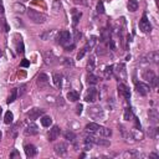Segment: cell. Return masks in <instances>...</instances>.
<instances>
[{
	"label": "cell",
	"mask_w": 159,
	"mask_h": 159,
	"mask_svg": "<svg viewBox=\"0 0 159 159\" xmlns=\"http://www.w3.org/2000/svg\"><path fill=\"white\" fill-rule=\"evenodd\" d=\"M149 117L152 118V121L153 122H157V119H158V113H157V111L156 109H152L149 112Z\"/></svg>",
	"instance_id": "obj_27"
},
{
	"label": "cell",
	"mask_w": 159,
	"mask_h": 159,
	"mask_svg": "<svg viewBox=\"0 0 159 159\" xmlns=\"http://www.w3.org/2000/svg\"><path fill=\"white\" fill-rule=\"evenodd\" d=\"M97 13L98 14H103V13H105V6H103V3L102 1H98L97 3Z\"/></svg>",
	"instance_id": "obj_28"
},
{
	"label": "cell",
	"mask_w": 159,
	"mask_h": 159,
	"mask_svg": "<svg viewBox=\"0 0 159 159\" xmlns=\"http://www.w3.org/2000/svg\"><path fill=\"white\" fill-rule=\"evenodd\" d=\"M139 29H141L143 33H150V30H152V26H150L149 20H148V18H147L145 14L143 15L141 21H139Z\"/></svg>",
	"instance_id": "obj_4"
},
{
	"label": "cell",
	"mask_w": 159,
	"mask_h": 159,
	"mask_svg": "<svg viewBox=\"0 0 159 159\" xmlns=\"http://www.w3.org/2000/svg\"><path fill=\"white\" fill-rule=\"evenodd\" d=\"M42 114H43V109L33 108L27 112V117H29V119H31V121H35V119H37L40 116H42Z\"/></svg>",
	"instance_id": "obj_7"
},
{
	"label": "cell",
	"mask_w": 159,
	"mask_h": 159,
	"mask_svg": "<svg viewBox=\"0 0 159 159\" xmlns=\"http://www.w3.org/2000/svg\"><path fill=\"white\" fill-rule=\"evenodd\" d=\"M18 52L19 54L24 52V42L22 41H20V43H18Z\"/></svg>",
	"instance_id": "obj_34"
},
{
	"label": "cell",
	"mask_w": 159,
	"mask_h": 159,
	"mask_svg": "<svg viewBox=\"0 0 159 159\" xmlns=\"http://www.w3.org/2000/svg\"><path fill=\"white\" fill-rule=\"evenodd\" d=\"M24 150H25L26 157H29V158H33V157H35L37 154V149H36V147H35L34 144H27V145H25Z\"/></svg>",
	"instance_id": "obj_9"
},
{
	"label": "cell",
	"mask_w": 159,
	"mask_h": 159,
	"mask_svg": "<svg viewBox=\"0 0 159 159\" xmlns=\"http://www.w3.org/2000/svg\"><path fill=\"white\" fill-rule=\"evenodd\" d=\"M99 124H97V123H88V124L86 126V132L88 133H97L98 129H99Z\"/></svg>",
	"instance_id": "obj_14"
},
{
	"label": "cell",
	"mask_w": 159,
	"mask_h": 159,
	"mask_svg": "<svg viewBox=\"0 0 159 159\" xmlns=\"http://www.w3.org/2000/svg\"><path fill=\"white\" fill-rule=\"evenodd\" d=\"M55 152H56L57 156H65L67 153V145L65 143H58V144L55 145Z\"/></svg>",
	"instance_id": "obj_12"
},
{
	"label": "cell",
	"mask_w": 159,
	"mask_h": 159,
	"mask_svg": "<svg viewBox=\"0 0 159 159\" xmlns=\"http://www.w3.org/2000/svg\"><path fill=\"white\" fill-rule=\"evenodd\" d=\"M87 82H88V85H97L98 77L94 76V75H92V73H90L88 76H87Z\"/></svg>",
	"instance_id": "obj_22"
},
{
	"label": "cell",
	"mask_w": 159,
	"mask_h": 159,
	"mask_svg": "<svg viewBox=\"0 0 159 159\" xmlns=\"http://www.w3.org/2000/svg\"><path fill=\"white\" fill-rule=\"evenodd\" d=\"M27 16L30 18V20H33V21L36 22V24H42V22L46 20L45 15L40 14L39 11L33 10V9H29V10H27Z\"/></svg>",
	"instance_id": "obj_2"
},
{
	"label": "cell",
	"mask_w": 159,
	"mask_h": 159,
	"mask_svg": "<svg viewBox=\"0 0 159 159\" xmlns=\"http://www.w3.org/2000/svg\"><path fill=\"white\" fill-rule=\"evenodd\" d=\"M65 65H67V66H72L73 62L71 61V58H65Z\"/></svg>",
	"instance_id": "obj_38"
},
{
	"label": "cell",
	"mask_w": 159,
	"mask_h": 159,
	"mask_svg": "<svg viewBox=\"0 0 159 159\" xmlns=\"http://www.w3.org/2000/svg\"><path fill=\"white\" fill-rule=\"evenodd\" d=\"M87 52V49L85 47V49H82L81 50V52H78V55H77V60H81L83 56H85V54Z\"/></svg>",
	"instance_id": "obj_33"
},
{
	"label": "cell",
	"mask_w": 159,
	"mask_h": 159,
	"mask_svg": "<svg viewBox=\"0 0 159 159\" xmlns=\"http://www.w3.org/2000/svg\"><path fill=\"white\" fill-rule=\"evenodd\" d=\"M81 16H82L81 13H77V14L73 15V18H72V20H73V26L77 25V22H78V20H80V18H81Z\"/></svg>",
	"instance_id": "obj_30"
},
{
	"label": "cell",
	"mask_w": 159,
	"mask_h": 159,
	"mask_svg": "<svg viewBox=\"0 0 159 159\" xmlns=\"http://www.w3.org/2000/svg\"><path fill=\"white\" fill-rule=\"evenodd\" d=\"M67 99H70L71 102H77L80 99V93L77 91H70V92L67 93Z\"/></svg>",
	"instance_id": "obj_15"
},
{
	"label": "cell",
	"mask_w": 159,
	"mask_h": 159,
	"mask_svg": "<svg viewBox=\"0 0 159 159\" xmlns=\"http://www.w3.org/2000/svg\"><path fill=\"white\" fill-rule=\"evenodd\" d=\"M20 66L21 67H29L30 66V61L29 60H26V58H24L21 62H20Z\"/></svg>",
	"instance_id": "obj_32"
},
{
	"label": "cell",
	"mask_w": 159,
	"mask_h": 159,
	"mask_svg": "<svg viewBox=\"0 0 159 159\" xmlns=\"http://www.w3.org/2000/svg\"><path fill=\"white\" fill-rule=\"evenodd\" d=\"M57 42L60 43L61 46H63L67 51H71L75 47V43L72 41V35L70 34V31H60L57 34Z\"/></svg>",
	"instance_id": "obj_1"
},
{
	"label": "cell",
	"mask_w": 159,
	"mask_h": 159,
	"mask_svg": "<svg viewBox=\"0 0 159 159\" xmlns=\"http://www.w3.org/2000/svg\"><path fill=\"white\" fill-rule=\"evenodd\" d=\"M37 133H39V127L35 124V123H30V124L26 127V129H25L26 136H36Z\"/></svg>",
	"instance_id": "obj_10"
},
{
	"label": "cell",
	"mask_w": 159,
	"mask_h": 159,
	"mask_svg": "<svg viewBox=\"0 0 159 159\" xmlns=\"http://www.w3.org/2000/svg\"><path fill=\"white\" fill-rule=\"evenodd\" d=\"M16 98H18V88H14L13 91H11V94L9 96V98H7V101H6V102L10 105V103H13Z\"/></svg>",
	"instance_id": "obj_23"
},
{
	"label": "cell",
	"mask_w": 159,
	"mask_h": 159,
	"mask_svg": "<svg viewBox=\"0 0 159 159\" xmlns=\"http://www.w3.org/2000/svg\"><path fill=\"white\" fill-rule=\"evenodd\" d=\"M82 109H83V106L82 105H77V107H76V113L77 114H81L82 113Z\"/></svg>",
	"instance_id": "obj_35"
},
{
	"label": "cell",
	"mask_w": 159,
	"mask_h": 159,
	"mask_svg": "<svg viewBox=\"0 0 159 159\" xmlns=\"http://www.w3.org/2000/svg\"><path fill=\"white\" fill-rule=\"evenodd\" d=\"M87 69H88L90 72H92V71H93V69H94V60H93V57L90 58V62H88V66H87Z\"/></svg>",
	"instance_id": "obj_29"
},
{
	"label": "cell",
	"mask_w": 159,
	"mask_h": 159,
	"mask_svg": "<svg viewBox=\"0 0 159 159\" xmlns=\"http://www.w3.org/2000/svg\"><path fill=\"white\" fill-rule=\"evenodd\" d=\"M143 78L145 80V81H148L150 85H152V87H156L157 86V81H158V78L156 76V73L153 72V71H150V70H147L144 73H143Z\"/></svg>",
	"instance_id": "obj_3"
},
{
	"label": "cell",
	"mask_w": 159,
	"mask_h": 159,
	"mask_svg": "<svg viewBox=\"0 0 159 159\" xmlns=\"http://www.w3.org/2000/svg\"><path fill=\"white\" fill-rule=\"evenodd\" d=\"M97 96H98V92H97V90L94 88V87H90V88H88V91H87V94H86V97H85V101H87V102H91V103H93V102H96Z\"/></svg>",
	"instance_id": "obj_5"
},
{
	"label": "cell",
	"mask_w": 159,
	"mask_h": 159,
	"mask_svg": "<svg viewBox=\"0 0 159 159\" xmlns=\"http://www.w3.org/2000/svg\"><path fill=\"white\" fill-rule=\"evenodd\" d=\"M98 134H101L102 137H109L111 134H112V130L108 129V128H106V127H99V129H98Z\"/></svg>",
	"instance_id": "obj_18"
},
{
	"label": "cell",
	"mask_w": 159,
	"mask_h": 159,
	"mask_svg": "<svg viewBox=\"0 0 159 159\" xmlns=\"http://www.w3.org/2000/svg\"><path fill=\"white\" fill-rule=\"evenodd\" d=\"M156 128H149V132H150V137H153V138H156V136H157V134L156 133H154V132H156Z\"/></svg>",
	"instance_id": "obj_37"
},
{
	"label": "cell",
	"mask_w": 159,
	"mask_h": 159,
	"mask_svg": "<svg viewBox=\"0 0 159 159\" xmlns=\"http://www.w3.org/2000/svg\"><path fill=\"white\" fill-rule=\"evenodd\" d=\"M54 83H55V86L57 87V88H61L62 87V75H60V73H55L54 75Z\"/></svg>",
	"instance_id": "obj_16"
},
{
	"label": "cell",
	"mask_w": 159,
	"mask_h": 159,
	"mask_svg": "<svg viewBox=\"0 0 159 159\" xmlns=\"http://www.w3.org/2000/svg\"><path fill=\"white\" fill-rule=\"evenodd\" d=\"M41 124L43 127H50L51 124H52V118H51L50 116H43L41 117Z\"/></svg>",
	"instance_id": "obj_17"
},
{
	"label": "cell",
	"mask_w": 159,
	"mask_h": 159,
	"mask_svg": "<svg viewBox=\"0 0 159 159\" xmlns=\"http://www.w3.org/2000/svg\"><path fill=\"white\" fill-rule=\"evenodd\" d=\"M124 119L126 121H130V119H133V112H132V108H126V111H124Z\"/></svg>",
	"instance_id": "obj_24"
},
{
	"label": "cell",
	"mask_w": 159,
	"mask_h": 159,
	"mask_svg": "<svg viewBox=\"0 0 159 159\" xmlns=\"http://www.w3.org/2000/svg\"><path fill=\"white\" fill-rule=\"evenodd\" d=\"M133 119L136 121V127H137V129H141V123H139L138 118H137V117H133Z\"/></svg>",
	"instance_id": "obj_39"
},
{
	"label": "cell",
	"mask_w": 159,
	"mask_h": 159,
	"mask_svg": "<svg viewBox=\"0 0 159 159\" xmlns=\"http://www.w3.org/2000/svg\"><path fill=\"white\" fill-rule=\"evenodd\" d=\"M37 85L40 87H45L49 85V76L46 73H40L37 77Z\"/></svg>",
	"instance_id": "obj_13"
},
{
	"label": "cell",
	"mask_w": 159,
	"mask_h": 159,
	"mask_svg": "<svg viewBox=\"0 0 159 159\" xmlns=\"http://www.w3.org/2000/svg\"><path fill=\"white\" fill-rule=\"evenodd\" d=\"M15 157H18V158H20V153L18 152V150H14V152H13V153H11V154H10V159H11V158H15Z\"/></svg>",
	"instance_id": "obj_36"
},
{
	"label": "cell",
	"mask_w": 159,
	"mask_h": 159,
	"mask_svg": "<svg viewBox=\"0 0 159 159\" xmlns=\"http://www.w3.org/2000/svg\"><path fill=\"white\" fill-rule=\"evenodd\" d=\"M14 121V114L10 112V111H7L5 113V118H4V122H5V124H10V123H13Z\"/></svg>",
	"instance_id": "obj_21"
},
{
	"label": "cell",
	"mask_w": 159,
	"mask_h": 159,
	"mask_svg": "<svg viewBox=\"0 0 159 159\" xmlns=\"http://www.w3.org/2000/svg\"><path fill=\"white\" fill-rule=\"evenodd\" d=\"M0 113H1V108H0Z\"/></svg>",
	"instance_id": "obj_43"
},
{
	"label": "cell",
	"mask_w": 159,
	"mask_h": 159,
	"mask_svg": "<svg viewBox=\"0 0 159 159\" xmlns=\"http://www.w3.org/2000/svg\"><path fill=\"white\" fill-rule=\"evenodd\" d=\"M112 72H113V66H107L106 70H105V76H106V78H109L111 75H112Z\"/></svg>",
	"instance_id": "obj_26"
},
{
	"label": "cell",
	"mask_w": 159,
	"mask_h": 159,
	"mask_svg": "<svg viewBox=\"0 0 159 159\" xmlns=\"http://www.w3.org/2000/svg\"><path fill=\"white\" fill-rule=\"evenodd\" d=\"M0 139H1V132H0Z\"/></svg>",
	"instance_id": "obj_42"
},
{
	"label": "cell",
	"mask_w": 159,
	"mask_h": 159,
	"mask_svg": "<svg viewBox=\"0 0 159 159\" xmlns=\"http://www.w3.org/2000/svg\"><path fill=\"white\" fill-rule=\"evenodd\" d=\"M128 10L129 11H137L138 10V1L137 0H129L128 1Z\"/></svg>",
	"instance_id": "obj_20"
},
{
	"label": "cell",
	"mask_w": 159,
	"mask_h": 159,
	"mask_svg": "<svg viewBox=\"0 0 159 159\" xmlns=\"http://www.w3.org/2000/svg\"><path fill=\"white\" fill-rule=\"evenodd\" d=\"M75 3H76V4H83V5H86V1H83V0H75Z\"/></svg>",
	"instance_id": "obj_40"
},
{
	"label": "cell",
	"mask_w": 159,
	"mask_h": 159,
	"mask_svg": "<svg viewBox=\"0 0 159 159\" xmlns=\"http://www.w3.org/2000/svg\"><path fill=\"white\" fill-rule=\"evenodd\" d=\"M60 128L57 126H54L52 128L50 129V132H49V141H51V142H54V141H56V139L58 138V136H60Z\"/></svg>",
	"instance_id": "obj_11"
},
{
	"label": "cell",
	"mask_w": 159,
	"mask_h": 159,
	"mask_svg": "<svg viewBox=\"0 0 159 159\" xmlns=\"http://www.w3.org/2000/svg\"><path fill=\"white\" fill-rule=\"evenodd\" d=\"M109 40H111L109 31L107 29H102V31H101V41L102 42H107V41H109Z\"/></svg>",
	"instance_id": "obj_19"
},
{
	"label": "cell",
	"mask_w": 159,
	"mask_h": 159,
	"mask_svg": "<svg viewBox=\"0 0 159 159\" xmlns=\"http://www.w3.org/2000/svg\"><path fill=\"white\" fill-rule=\"evenodd\" d=\"M0 14H4V6L0 5Z\"/></svg>",
	"instance_id": "obj_41"
},
{
	"label": "cell",
	"mask_w": 159,
	"mask_h": 159,
	"mask_svg": "<svg viewBox=\"0 0 159 159\" xmlns=\"http://www.w3.org/2000/svg\"><path fill=\"white\" fill-rule=\"evenodd\" d=\"M65 138L67 139V141H70V142H75V139H76V134H75L73 132H71V130H67V132L65 133Z\"/></svg>",
	"instance_id": "obj_25"
},
{
	"label": "cell",
	"mask_w": 159,
	"mask_h": 159,
	"mask_svg": "<svg viewBox=\"0 0 159 159\" xmlns=\"http://www.w3.org/2000/svg\"><path fill=\"white\" fill-rule=\"evenodd\" d=\"M25 88H26V85L20 86V88H18V96H22L24 92H25Z\"/></svg>",
	"instance_id": "obj_31"
},
{
	"label": "cell",
	"mask_w": 159,
	"mask_h": 159,
	"mask_svg": "<svg viewBox=\"0 0 159 159\" xmlns=\"http://www.w3.org/2000/svg\"><path fill=\"white\" fill-rule=\"evenodd\" d=\"M0 1H1V0H0Z\"/></svg>",
	"instance_id": "obj_44"
},
{
	"label": "cell",
	"mask_w": 159,
	"mask_h": 159,
	"mask_svg": "<svg viewBox=\"0 0 159 159\" xmlns=\"http://www.w3.org/2000/svg\"><path fill=\"white\" fill-rule=\"evenodd\" d=\"M118 93L121 94V96L124 97L126 99H129V98H130L129 88L124 85V83H119V86H118Z\"/></svg>",
	"instance_id": "obj_8"
},
{
	"label": "cell",
	"mask_w": 159,
	"mask_h": 159,
	"mask_svg": "<svg viewBox=\"0 0 159 159\" xmlns=\"http://www.w3.org/2000/svg\"><path fill=\"white\" fill-rule=\"evenodd\" d=\"M136 91L141 96H145V94H148V92H149V86L144 85V83H142V82H139V83L136 82Z\"/></svg>",
	"instance_id": "obj_6"
}]
</instances>
